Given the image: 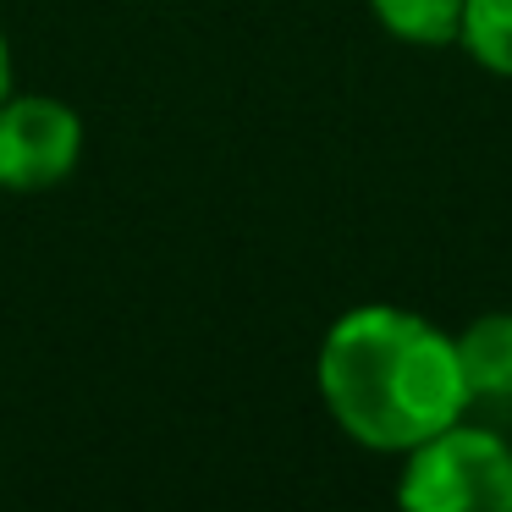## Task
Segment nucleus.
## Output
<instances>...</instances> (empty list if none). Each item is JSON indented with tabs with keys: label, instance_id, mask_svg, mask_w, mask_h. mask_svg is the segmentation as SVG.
<instances>
[{
	"label": "nucleus",
	"instance_id": "nucleus-1",
	"mask_svg": "<svg viewBox=\"0 0 512 512\" xmlns=\"http://www.w3.org/2000/svg\"><path fill=\"white\" fill-rule=\"evenodd\" d=\"M320 391L353 441L375 452H413L457 424L468 402L457 342L408 309H353L320 347Z\"/></svg>",
	"mask_w": 512,
	"mask_h": 512
},
{
	"label": "nucleus",
	"instance_id": "nucleus-2",
	"mask_svg": "<svg viewBox=\"0 0 512 512\" xmlns=\"http://www.w3.org/2000/svg\"><path fill=\"white\" fill-rule=\"evenodd\" d=\"M397 496L413 512H512V452L490 430L446 424L413 446Z\"/></svg>",
	"mask_w": 512,
	"mask_h": 512
},
{
	"label": "nucleus",
	"instance_id": "nucleus-3",
	"mask_svg": "<svg viewBox=\"0 0 512 512\" xmlns=\"http://www.w3.org/2000/svg\"><path fill=\"white\" fill-rule=\"evenodd\" d=\"M83 149V122L61 100H0V188H56Z\"/></svg>",
	"mask_w": 512,
	"mask_h": 512
},
{
	"label": "nucleus",
	"instance_id": "nucleus-4",
	"mask_svg": "<svg viewBox=\"0 0 512 512\" xmlns=\"http://www.w3.org/2000/svg\"><path fill=\"white\" fill-rule=\"evenodd\" d=\"M468 397H512V314H485L457 336Z\"/></svg>",
	"mask_w": 512,
	"mask_h": 512
},
{
	"label": "nucleus",
	"instance_id": "nucleus-5",
	"mask_svg": "<svg viewBox=\"0 0 512 512\" xmlns=\"http://www.w3.org/2000/svg\"><path fill=\"white\" fill-rule=\"evenodd\" d=\"M369 6L408 45H446L463 28V0H369Z\"/></svg>",
	"mask_w": 512,
	"mask_h": 512
},
{
	"label": "nucleus",
	"instance_id": "nucleus-6",
	"mask_svg": "<svg viewBox=\"0 0 512 512\" xmlns=\"http://www.w3.org/2000/svg\"><path fill=\"white\" fill-rule=\"evenodd\" d=\"M457 39L479 67L512 78V0H463V28Z\"/></svg>",
	"mask_w": 512,
	"mask_h": 512
},
{
	"label": "nucleus",
	"instance_id": "nucleus-7",
	"mask_svg": "<svg viewBox=\"0 0 512 512\" xmlns=\"http://www.w3.org/2000/svg\"><path fill=\"white\" fill-rule=\"evenodd\" d=\"M6 83H12V50H6V39H0V100H6Z\"/></svg>",
	"mask_w": 512,
	"mask_h": 512
}]
</instances>
